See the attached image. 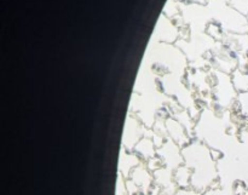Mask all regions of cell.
Here are the masks:
<instances>
[{
  "mask_svg": "<svg viewBox=\"0 0 248 195\" xmlns=\"http://www.w3.org/2000/svg\"><path fill=\"white\" fill-rule=\"evenodd\" d=\"M237 11L245 16H248V0H232Z\"/></svg>",
  "mask_w": 248,
  "mask_h": 195,
  "instance_id": "6da1fadb",
  "label": "cell"
},
{
  "mask_svg": "<svg viewBox=\"0 0 248 195\" xmlns=\"http://www.w3.org/2000/svg\"><path fill=\"white\" fill-rule=\"evenodd\" d=\"M247 18H248V16H247Z\"/></svg>",
  "mask_w": 248,
  "mask_h": 195,
  "instance_id": "7a4b0ae2",
  "label": "cell"
}]
</instances>
